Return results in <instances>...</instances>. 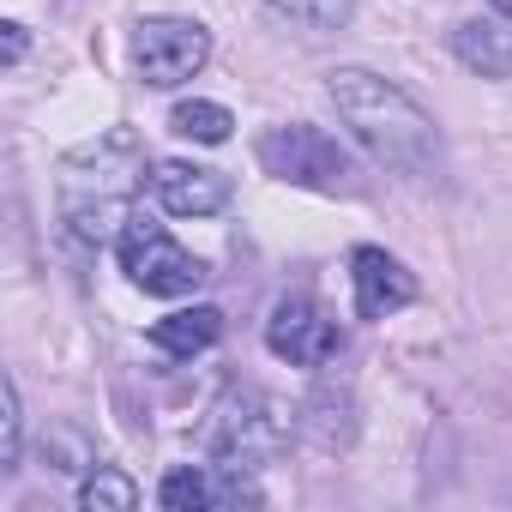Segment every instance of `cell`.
Masks as SVG:
<instances>
[{
    "label": "cell",
    "mask_w": 512,
    "mask_h": 512,
    "mask_svg": "<svg viewBox=\"0 0 512 512\" xmlns=\"http://www.w3.org/2000/svg\"><path fill=\"white\" fill-rule=\"evenodd\" d=\"M350 284H356V314L362 320H386V314L416 302V278L392 260L386 247H356L350 253Z\"/></svg>",
    "instance_id": "ba28073f"
},
{
    "label": "cell",
    "mask_w": 512,
    "mask_h": 512,
    "mask_svg": "<svg viewBox=\"0 0 512 512\" xmlns=\"http://www.w3.org/2000/svg\"><path fill=\"white\" fill-rule=\"evenodd\" d=\"M0 31H7V61H19L25 55V25H0Z\"/></svg>",
    "instance_id": "9a60e30c"
},
{
    "label": "cell",
    "mask_w": 512,
    "mask_h": 512,
    "mask_svg": "<svg viewBox=\"0 0 512 512\" xmlns=\"http://www.w3.org/2000/svg\"><path fill=\"white\" fill-rule=\"evenodd\" d=\"M266 7H278V13H290V19H302L314 31H338V25H350L356 0H266Z\"/></svg>",
    "instance_id": "4fadbf2b"
},
{
    "label": "cell",
    "mask_w": 512,
    "mask_h": 512,
    "mask_svg": "<svg viewBox=\"0 0 512 512\" xmlns=\"http://www.w3.org/2000/svg\"><path fill=\"white\" fill-rule=\"evenodd\" d=\"M211 61V31L199 19H145L133 31V67L145 85H181Z\"/></svg>",
    "instance_id": "5b68a950"
},
{
    "label": "cell",
    "mask_w": 512,
    "mask_h": 512,
    "mask_svg": "<svg viewBox=\"0 0 512 512\" xmlns=\"http://www.w3.org/2000/svg\"><path fill=\"white\" fill-rule=\"evenodd\" d=\"M494 13H506V19H512V0H494Z\"/></svg>",
    "instance_id": "2e32d148"
},
{
    "label": "cell",
    "mask_w": 512,
    "mask_h": 512,
    "mask_svg": "<svg viewBox=\"0 0 512 512\" xmlns=\"http://www.w3.org/2000/svg\"><path fill=\"white\" fill-rule=\"evenodd\" d=\"M452 55L470 73H482V79H512V25H506V13L500 19H464V25H452Z\"/></svg>",
    "instance_id": "9c48e42d"
},
{
    "label": "cell",
    "mask_w": 512,
    "mask_h": 512,
    "mask_svg": "<svg viewBox=\"0 0 512 512\" xmlns=\"http://www.w3.org/2000/svg\"><path fill=\"white\" fill-rule=\"evenodd\" d=\"M79 506H85V512H133V506H139V488H133V476H121V470H91L85 488H79Z\"/></svg>",
    "instance_id": "7c38bea8"
},
{
    "label": "cell",
    "mask_w": 512,
    "mask_h": 512,
    "mask_svg": "<svg viewBox=\"0 0 512 512\" xmlns=\"http://www.w3.org/2000/svg\"><path fill=\"white\" fill-rule=\"evenodd\" d=\"M326 91H332L344 127L356 133V145H362L374 163H386V169H398V175L434 169L440 133H434V115H428L410 91H398L392 79H380V73H368V67H338V73H326Z\"/></svg>",
    "instance_id": "6da1fadb"
},
{
    "label": "cell",
    "mask_w": 512,
    "mask_h": 512,
    "mask_svg": "<svg viewBox=\"0 0 512 512\" xmlns=\"http://www.w3.org/2000/svg\"><path fill=\"white\" fill-rule=\"evenodd\" d=\"M260 169L278 175V181H290V187H314V193H344L356 181L350 151L332 133L308 127V121H290V127L260 133Z\"/></svg>",
    "instance_id": "277c9868"
},
{
    "label": "cell",
    "mask_w": 512,
    "mask_h": 512,
    "mask_svg": "<svg viewBox=\"0 0 512 512\" xmlns=\"http://www.w3.org/2000/svg\"><path fill=\"white\" fill-rule=\"evenodd\" d=\"M25 440V416H19V386H0V470H19V446Z\"/></svg>",
    "instance_id": "5bb4252c"
},
{
    "label": "cell",
    "mask_w": 512,
    "mask_h": 512,
    "mask_svg": "<svg viewBox=\"0 0 512 512\" xmlns=\"http://www.w3.org/2000/svg\"><path fill=\"white\" fill-rule=\"evenodd\" d=\"M169 127H175L181 139H199V145H223V139H229V127H235V115H229L223 103H175Z\"/></svg>",
    "instance_id": "8fae6325"
},
{
    "label": "cell",
    "mask_w": 512,
    "mask_h": 512,
    "mask_svg": "<svg viewBox=\"0 0 512 512\" xmlns=\"http://www.w3.org/2000/svg\"><path fill=\"white\" fill-rule=\"evenodd\" d=\"M223 338V314L217 308H181V314H169V320H157L151 326V350H163V356H199V350H211Z\"/></svg>",
    "instance_id": "30bf717a"
},
{
    "label": "cell",
    "mask_w": 512,
    "mask_h": 512,
    "mask_svg": "<svg viewBox=\"0 0 512 512\" xmlns=\"http://www.w3.org/2000/svg\"><path fill=\"white\" fill-rule=\"evenodd\" d=\"M151 193L175 217H211V211L229 205V175L223 169H205V163L163 157V163H151Z\"/></svg>",
    "instance_id": "52a82bcc"
},
{
    "label": "cell",
    "mask_w": 512,
    "mask_h": 512,
    "mask_svg": "<svg viewBox=\"0 0 512 512\" xmlns=\"http://www.w3.org/2000/svg\"><path fill=\"white\" fill-rule=\"evenodd\" d=\"M338 326L320 314V302L314 296H302V290H290V296H278L272 302V314H266V350L278 356V362H290V368H326L332 356H338Z\"/></svg>",
    "instance_id": "8992f818"
},
{
    "label": "cell",
    "mask_w": 512,
    "mask_h": 512,
    "mask_svg": "<svg viewBox=\"0 0 512 512\" xmlns=\"http://www.w3.org/2000/svg\"><path fill=\"white\" fill-rule=\"evenodd\" d=\"M290 440V410L260 392V386H229L217 404H211V422H205V452L217 464H260L272 458L278 446Z\"/></svg>",
    "instance_id": "7a4b0ae2"
},
{
    "label": "cell",
    "mask_w": 512,
    "mask_h": 512,
    "mask_svg": "<svg viewBox=\"0 0 512 512\" xmlns=\"http://www.w3.org/2000/svg\"><path fill=\"white\" fill-rule=\"evenodd\" d=\"M121 272L145 290V296H193L211 272H205V260H193V253L157 223V217H145V211H133L127 223H121Z\"/></svg>",
    "instance_id": "3957f363"
}]
</instances>
